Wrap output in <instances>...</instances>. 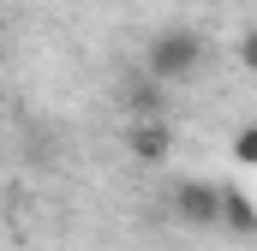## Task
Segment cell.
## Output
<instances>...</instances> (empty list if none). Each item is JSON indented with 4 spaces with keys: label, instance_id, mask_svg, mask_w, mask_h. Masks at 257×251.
Segmentation results:
<instances>
[{
    "label": "cell",
    "instance_id": "52a82bcc",
    "mask_svg": "<svg viewBox=\"0 0 257 251\" xmlns=\"http://www.w3.org/2000/svg\"><path fill=\"white\" fill-rule=\"evenodd\" d=\"M233 54H239V66H245V72L257 78V24H251V30H239V42H233Z\"/></svg>",
    "mask_w": 257,
    "mask_h": 251
},
{
    "label": "cell",
    "instance_id": "7a4b0ae2",
    "mask_svg": "<svg viewBox=\"0 0 257 251\" xmlns=\"http://www.w3.org/2000/svg\"><path fill=\"white\" fill-rule=\"evenodd\" d=\"M168 203H174V221H186L197 233L221 227V186H215V180H180Z\"/></svg>",
    "mask_w": 257,
    "mask_h": 251
},
{
    "label": "cell",
    "instance_id": "5b68a950",
    "mask_svg": "<svg viewBox=\"0 0 257 251\" xmlns=\"http://www.w3.org/2000/svg\"><path fill=\"white\" fill-rule=\"evenodd\" d=\"M221 227H227V233H245V239L257 233V197L251 191L221 186Z\"/></svg>",
    "mask_w": 257,
    "mask_h": 251
},
{
    "label": "cell",
    "instance_id": "277c9868",
    "mask_svg": "<svg viewBox=\"0 0 257 251\" xmlns=\"http://www.w3.org/2000/svg\"><path fill=\"white\" fill-rule=\"evenodd\" d=\"M120 102H126L132 120H162V78H150V72H132L126 84H120Z\"/></svg>",
    "mask_w": 257,
    "mask_h": 251
},
{
    "label": "cell",
    "instance_id": "8992f818",
    "mask_svg": "<svg viewBox=\"0 0 257 251\" xmlns=\"http://www.w3.org/2000/svg\"><path fill=\"white\" fill-rule=\"evenodd\" d=\"M227 150H233V162H239V168H257V120H245V126H239Z\"/></svg>",
    "mask_w": 257,
    "mask_h": 251
},
{
    "label": "cell",
    "instance_id": "3957f363",
    "mask_svg": "<svg viewBox=\"0 0 257 251\" xmlns=\"http://www.w3.org/2000/svg\"><path fill=\"white\" fill-rule=\"evenodd\" d=\"M126 156L144 168H162L174 156V126L168 120H126Z\"/></svg>",
    "mask_w": 257,
    "mask_h": 251
},
{
    "label": "cell",
    "instance_id": "6da1fadb",
    "mask_svg": "<svg viewBox=\"0 0 257 251\" xmlns=\"http://www.w3.org/2000/svg\"><path fill=\"white\" fill-rule=\"evenodd\" d=\"M197 66H203V36H197L192 24H168V30H156L150 48H144V72L162 78V84H186Z\"/></svg>",
    "mask_w": 257,
    "mask_h": 251
}]
</instances>
